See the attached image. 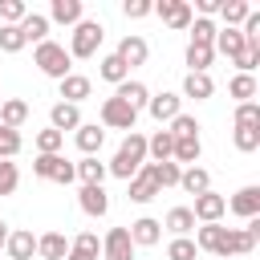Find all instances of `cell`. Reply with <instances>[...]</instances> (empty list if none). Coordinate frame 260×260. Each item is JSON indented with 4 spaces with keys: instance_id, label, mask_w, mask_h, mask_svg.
Returning <instances> with one entry per match:
<instances>
[{
    "instance_id": "cell-37",
    "label": "cell",
    "mask_w": 260,
    "mask_h": 260,
    "mask_svg": "<svg viewBox=\"0 0 260 260\" xmlns=\"http://www.w3.org/2000/svg\"><path fill=\"white\" fill-rule=\"evenodd\" d=\"M211 61H215V49H211V45H187V65H191V73H207Z\"/></svg>"
},
{
    "instance_id": "cell-8",
    "label": "cell",
    "mask_w": 260,
    "mask_h": 260,
    "mask_svg": "<svg viewBox=\"0 0 260 260\" xmlns=\"http://www.w3.org/2000/svg\"><path fill=\"white\" fill-rule=\"evenodd\" d=\"M146 110H150V118L162 126V122H171V118H179V114H183V98H179V93H171V89H162V93H150Z\"/></svg>"
},
{
    "instance_id": "cell-18",
    "label": "cell",
    "mask_w": 260,
    "mask_h": 260,
    "mask_svg": "<svg viewBox=\"0 0 260 260\" xmlns=\"http://www.w3.org/2000/svg\"><path fill=\"white\" fill-rule=\"evenodd\" d=\"M244 45H248V41H244V32H240V28H219V32H215V41H211V49H215V53H223L228 61H236V57L244 53Z\"/></svg>"
},
{
    "instance_id": "cell-36",
    "label": "cell",
    "mask_w": 260,
    "mask_h": 260,
    "mask_svg": "<svg viewBox=\"0 0 260 260\" xmlns=\"http://www.w3.org/2000/svg\"><path fill=\"white\" fill-rule=\"evenodd\" d=\"M232 142H236L240 154L260 150V126H236V130H232Z\"/></svg>"
},
{
    "instance_id": "cell-35",
    "label": "cell",
    "mask_w": 260,
    "mask_h": 260,
    "mask_svg": "<svg viewBox=\"0 0 260 260\" xmlns=\"http://www.w3.org/2000/svg\"><path fill=\"white\" fill-rule=\"evenodd\" d=\"M228 93L236 98V106H240V102H252V98H256V77H252V73H236V77L228 81Z\"/></svg>"
},
{
    "instance_id": "cell-48",
    "label": "cell",
    "mask_w": 260,
    "mask_h": 260,
    "mask_svg": "<svg viewBox=\"0 0 260 260\" xmlns=\"http://www.w3.org/2000/svg\"><path fill=\"white\" fill-rule=\"evenodd\" d=\"M236 65H240V73H252L260 65V45H244V53L236 57Z\"/></svg>"
},
{
    "instance_id": "cell-41",
    "label": "cell",
    "mask_w": 260,
    "mask_h": 260,
    "mask_svg": "<svg viewBox=\"0 0 260 260\" xmlns=\"http://www.w3.org/2000/svg\"><path fill=\"white\" fill-rule=\"evenodd\" d=\"M61 146H65V134H61V130H53V126H49V130H41V134H37V154H57Z\"/></svg>"
},
{
    "instance_id": "cell-42",
    "label": "cell",
    "mask_w": 260,
    "mask_h": 260,
    "mask_svg": "<svg viewBox=\"0 0 260 260\" xmlns=\"http://www.w3.org/2000/svg\"><path fill=\"white\" fill-rule=\"evenodd\" d=\"M24 16H28L24 0H0V24H20Z\"/></svg>"
},
{
    "instance_id": "cell-32",
    "label": "cell",
    "mask_w": 260,
    "mask_h": 260,
    "mask_svg": "<svg viewBox=\"0 0 260 260\" xmlns=\"http://www.w3.org/2000/svg\"><path fill=\"white\" fill-rule=\"evenodd\" d=\"M171 150H175V138H171V130H154V134L146 138V154H150L154 162H167V158H171Z\"/></svg>"
},
{
    "instance_id": "cell-11",
    "label": "cell",
    "mask_w": 260,
    "mask_h": 260,
    "mask_svg": "<svg viewBox=\"0 0 260 260\" xmlns=\"http://www.w3.org/2000/svg\"><path fill=\"white\" fill-rule=\"evenodd\" d=\"M126 232H130V244H134V248H154V244L162 240V223H158V219H150V215L134 219Z\"/></svg>"
},
{
    "instance_id": "cell-43",
    "label": "cell",
    "mask_w": 260,
    "mask_h": 260,
    "mask_svg": "<svg viewBox=\"0 0 260 260\" xmlns=\"http://www.w3.org/2000/svg\"><path fill=\"white\" fill-rule=\"evenodd\" d=\"M0 49H4V53H20V49H24L20 24H0Z\"/></svg>"
},
{
    "instance_id": "cell-39",
    "label": "cell",
    "mask_w": 260,
    "mask_h": 260,
    "mask_svg": "<svg viewBox=\"0 0 260 260\" xmlns=\"http://www.w3.org/2000/svg\"><path fill=\"white\" fill-rule=\"evenodd\" d=\"M215 20H207V16H195L191 20V45H211L215 41Z\"/></svg>"
},
{
    "instance_id": "cell-44",
    "label": "cell",
    "mask_w": 260,
    "mask_h": 260,
    "mask_svg": "<svg viewBox=\"0 0 260 260\" xmlns=\"http://www.w3.org/2000/svg\"><path fill=\"white\" fill-rule=\"evenodd\" d=\"M16 154H20V130L0 126V162H8V158H16Z\"/></svg>"
},
{
    "instance_id": "cell-50",
    "label": "cell",
    "mask_w": 260,
    "mask_h": 260,
    "mask_svg": "<svg viewBox=\"0 0 260 260\" xmlns=\"http://www.w3.org/2000/svg\"><path fill=\"white\" fill-rule=\"evenodd\" d=\"M8 232H12V228H8L4 219H0V248H4V240H8Z\"/></svg>"
},
{
    "instance_id": "cell-38",
    "label": "cell",
    "mask_w": 260,
    "mask_h": 260,
    "mask_svg": "<svg viewBox=\"0 0 260 260\" xmlns=\"http://www.w3.org/2000/svg\"><path fill=\"white\" fill-rule=\"evenodd\" d=\"M195 256H199V248H195L191 236H175L167 244V260H195Z\"/></svg>"
},
{
    "instance_id": "cell-34",
    "label": "cell",
    "mask_w": 260,
    "mask_h": 260,
    "mask_svg": "<svg viewBox=\"0 0 260 260\" xmlns=\"http://www.w3.org/2000/svg\"><path fill=\"white\" fill-rule=\"evenodd\" d=\"M248 12H252V4H248V0H223V4H219V16H223V24H228V28H240Z\"/></svg>"
},
{
    "instance_id": "cell-47",
    "label": "cell",
    "mask_w": 260,
    "mask_h": 260,
    "mask_svg": "<svg viewBox=\"0 0 260 260\" xmlns=\"http://www.w3.org/2000/svg\"><path fill=\"white\" fill-rule=\"evenodd\" d=\"M122 12H126V20H142V16H150V12H154V4H150V0H126V4H122Z\"/></svg>"
},
{
    "instance_id": "cell-27",
    "label": "cell",
    "mask_w": 260,
    "mask_h": 260,
    "mask_svg": "<svg viewBox=\"0 0 260 260\" xmlns=\"http://www.w3.org/2000/svg\"><path fill=\"white\" fill-rule=\"evenodd\" d=\"M199 154H203V142H199V134H195V138H175L171 162H179V167H195V162H199Z\"/></svg>"
},
{
    "instance_id": "cell-46",
    "label": "cell",
    "mask_w": 260,
    "mask_h": 260,
    "mask_svg": "<svg viewBox=\"0 0 260 260\" xmlns=\"http://www.w3.org/2000/svg\"><path fill=\"white\" fill-rule=\"evenodd\" d=\"M236 126H260V106L256 102H240L236 106Z\"/></svg>"
},
{
    "instance_id": "cell-25",
    "label": "cell",
    "mask_w": 260,
    "mask_h": 260,
    "mask_svg": "<svg viewBox=\"0 0 260 260\" xmlns=\"http://www.w3.org/2000/svg\"><path fill=\"white\" fill-rule=\"evenodd\" d=\"M114 98H118V102H126L130 110H142V106L150 102V89H146L142 81H130V77H126V81L114 89Z\"/></svg>"
},
{
    "instance_id": "cell-9",
    "label": "cell",
    "mask_w": 260,
    "mask_h": 260,
    "mask_svg": "<svg viewBox=\"0 0 260 260\" xmlns=\"http://www.w3.org/2000/svg\"><path fill=\"white\" fill-rule=\"evenodd\" d=\"M118 57H122V65L126 69H134V65H146V57H150V45L138 37V32H126L122 41H118V49H114Z\"/></svg>"
},
{
    "instance_id": "cell-6",
    "label": "cell",
    "mask_w": 260,
    "mask_h": 260,
    "mask_svg": "<svg viewBox=\"0 0 260 260\" xmlns=\"http://www.w3.org/2000/svg\"><path fill=\"white\" fill-rule=\"evenodd\" d=\"M134 122H138V110H130L126 102H118V98H106L102 102V126H110V130H134Z\"/></svg>"
},
{
    "instance_id": "cell-15",
    "label": "cell",
    "mask_w": 260,
    "mask_h": 260,
    "mask_svg": "<svg viewBox=\"0 0 260 260\" xmlns=\"http://www.w3.org/2000/svg\"><path fill=\"white\" fill-rule=\"evenodd\" d=\"M73 142H77V150H81V154H98V150H102V142H106V130H102L98 122H81V126L73 130Z\"/></svg>"
},
{
    "instance_id": "cell-28",
    "label": "cell",
    "mask_w": 260,
    "mask_h": 260,
    "mask_svg": "<svg viewBox=\"0 0 260 260\" xmlns=\"http://www.w3.org/2000/svg\"><path fill=\"white\" fill-rule=\"evenodd\" d=\"M20 32H24V45H28V41H32V45L49 41V16H41V12L28 8V16L20 20Z\"/></svg>"
},
{
    "instance_id": "cell-22",
    "label": "cell",
    "mask_w": 260,
    "mask_h": 260,
    "mask_svg": "<svg viewBox=\"0 0 260 260\" xmlns=\"http://www.w3.org/2000/svg\"><path fill=\"white\" fill-rule=\"evenodd\" d=\"M154 195H158V187H154V179H150V167L142 162L138 175L130 179V203H150Z\"/></svg>"
},
{
    "instance_id": "cell-40",
    "label": "cell",
    "mask_w": 260,
    "mask_h": 260,
    "mask_svg": "<svg viewBox=\"0 0 260 260\" xmlns=\"http://www.w3.org/2000/svg\"><path fill=\"white\" fill-rule=\"evenodd\" d=\"M167 130H171V138H195V134H199V122H195L191 114H179V118L167 122Z\"/></svg>"
},
{
    "instance_id": "cell-23",
    "label": "cell",
    "mask_w": 260,
    "mask_h": 260,
    "mask_svg": "<svg viewBox=\"0 0 260 260\" xmlns=\"http://www.w3.org/2000/svg\"><path fill=\"white\" fill-rule=\"evenodd\" d=\"M65 252H69V240H65L61 232L37 236V256H41V260H65Z\"/></svg>"
},
{
    "instance_id": "cell-17",
    "label": "cell",
    "mask_w": 260,
    "mask_h": 260,
    "mask_svg": "<svg viewBox=\"0 0 260 260\" xmlns=\"http://www.w3.org/2000/svg\"><path fill=\"white\" fill-rule=\"evenodd\" d=\"M98 256H102V240H98V232H81L77 240H69L65 260H98Z\"/></svg>"
},
{
    "instance_id": "cell-5",
    "label": "cell",
    "mask_w": 260,
    "mask_h": 260,
    "mask_svg": "<svg viewBox=\"0 0 260 260\" xmlns=\"http://www.w3.org/2000/svg\"><path fill=\"white\" fill-rule=\"evenodd\" d=\"M154 16L167 24V28H191V20H195V12H191V4L187 0H158L154 4Z\"/></svg>"
},
{
    "instance_id": "cell-1",
    "label": "cell",
    "mask_w": 260,
    "mask_h": 260,
    "mask_svg": "<svg viewBox=\"0 0 260 260\" xmlns=\"http://www.w3.org/2000/svg\"><path fill=\"white\" fill-rule=\"evenodd\" d=\"M142 162H146V138H142L138 130H130V134L122 138L118 154L106 162V171H110L114 179H126V183H130V179L138 175V167H142Z\"/></svg>"
},
{
    "instance_id": "cell-2",
    "label": "cell",
    "mask_w": 260,
    "mask_h": 260,
    "mask_svg": "<svg viewBox=\"0 0 260 260\" xmlns=\"http://www.w3.org/2000/svg\"><path fill=\"white\" fill-rule=\"evenodd\" d=\"M73 57L65 53V45H57V41H41L37 49H32V65L45 73V77H53V81H61V77H69L73 73V65H69Z\"/></svg>"
},
{
    "instance_id": "cell-49",
    "label": "cell",
    "mask_w": 260,
    "mask_h": 260,
    "mask_svg": "<svg viewBox=\"0 0 260 260\" xmlns=\"http://www.w3.org/2000/svg\"><path fill=\"white\" fill-rule=\"evenodd\" d=\"M219 4H223V0H195L199 16H207V20H211V12H219ZM195 8H191V12H195Z\"/></svg>"
},
{
    "instance_id": "cell-7",
    "label": "cell",
    "mask_w": 260,
    "mask_h": 260,
    "mask_svg": "<svg viewBox=\"0 0 260 260\" xmlns=\"http://www.w3.org/2000/svg\"><path fill=\"white\" fill-rule=\"evenodd\" d=\"M223 211H228V199H223V195H215V191L195 195V207H191L195 223H219V219H223Z\"/></svg>"
},
{
    "instance_id": "cell-26",
    "label": "cell",
    "mask_w": 260,
    "mask_h": 260,
    "mask_svg": "<svg viewBox=\"0 0 260 260\" xmlns=\"http://www.w3.org/2000/svg\"><path fill=\"white\" fill-rule=\"evenodd\" d=\"M28 122V102H20V98H8V102H0V126H8V130H20Z\"/></svg>"
},
{
    "instance_id": "cell-16",
    "label": "cell",
    "mask_w": 260,
    "mask_h": 260,
    "mask_svg": "<svg viewBox=\"0 0 260 260\" xmlns=\"http://www.w3.org/2000/svg\"><path fill=\"white\" fill-rule=\"evenodd\" d=\"M73 171H77V179H81V187H102L106 183V162L98 158V154H85L81 162H73Z\"/></svg>"
},
{
    "instance_id": "cell-24",
    "label": "cell",
    "mask_w": 260,
    "mask_h": 260,
    "mask_svg": "<svg viewBox=\"0 0 260 260\" xmlns=\"http://www.w3.org/2000/svg\"><path fill=\"white\" fill-rule=\"evenodd\" d=\"M211 93H215V81H211V73H187V77H183V98L207 102Z\"/></svg>"
},
{
    "instance_id": "cell-19",
    "label": "cell",
    "mask_w": 260,
    "mask_h": 260,
    "mask_svg": "<svg viewBox=\"0 0 260 260\" xmlns=\"http://www.w3.org/2000/svg\"><path fill=\"white\" fill-rule=\"evenodd\" d=\"M49 126L53 130H77L81 126V110L77 106H69V102H53V110H49Z\"/></svg>"
},
{
    "instance_id": "cell-3",
    "label": "cell",
    "mask_w": 260,
    "mask_h": 260,
    "mask_svg": "<svg viewBox=\"0 0 260 260\" xmlns=\"http://www.w3.org/2000/svg\"><path fill=\"white\" fill-rule=\"evenodd\" d=\"M102 37H106V28H102V20H77L73 24V37H69V57H77V61H85V57H93L98 49H102Z\"/></svg>"
},
{
    "instance_id": "cell-14",
    "label": "cell",
    "mask_w": 260,
    "mask_h": 260,
    "mask_svg": "<svg viewBox=\"0 0 260 260\" xmlns=\"http://www.w3.org/2000/svg\"><path fill=\"white\" fill-rule=\"evenodd\" d=\"M4 248H8V260H32V256H37V236H32L28 228H20V232H8Z\"/></svg>"
},
{
    "instance_id": "cell-31",
    "label": "cell",
    "mask_w": 260,
    "mask_h": 260,
    "mask_svg": "<svg viewBox=\"0 0 260 260\" xmlns=\"http://www.w3.org/2000/svg\"><path fill=\"white\" fill-rule=\"evenodd\" d=\"M98 73H102V81H110V85H122V81L130 77V69L122 65V57H118V53H106V57H102V65H98Z\"/></svg>"
},
{
    "instance_id": "cell-10",
    "label": "cell",
    "mask_w": 260,
    "mask_h": 260,
    "mask_svg": "<svg viewBox=\"0 0 260 260\" xmlns=\"http://www.w3.org/2000/svg\"><path fill=\"white\" fill-rule=\"evenodd\" d=\"M102 256H106V260H134L130 232H126V228H110L106 240H102Z\"/></svg>"
},
{
    "instance_id": "cell-20",
    "label": "cell",
    "mask_w": 260,
    "mask_h": 260,
    "mask_svg": "<svg viewBox=\"0 0 260 260\" xmlns=\"http://www.w3.org/2000/svg\"><path fill=\"white\" fill-rule=\"evenodd\" d=\"M77 203H81V211L93 215V219H102V215L110 211V195H106V187H81Z\"/></svg>"
},
{
    "instance_id": "cell-33",
    "label": "cell",
    "mask_w": 260,
    "mask_h": 260,
    "mask_svg": "<svg viewBox=\"0 0 260 260\" xmlns=\"http://www.w3.org/2000/svg\"><path fill=\"white\" fill-rule=\"evenodd\" d=\"M162 228H171L175 236H191V232H195V215H191V207H171L167 219H162Z\"/></svg>"
},
{
    "instance_id": "cell-13",
    "label": "cell",
    "mask_w": 260,
    "mask_h": 260,
    "mask_svg": "<svg viewBox=\"0 0 260 260\" xmlns=\"http://www.w3.org/2000/svg\"><path fill=\"white\" fill-rule=\"evenodd\" d=\"M57 89H61V102H69V106H81V102L89 98L93 81H89V77H81V73H69V77H61V81H57Z\"/></svg>"
},
{
    "instance_id": "cell-12",
    "label": "cell",
    "mask_w": 260,
    "mask_h": 260,
    "mask_svg": "<svg viewBox=\"0 0 260 260\" xmlns=\"http://www.w3.org/2000/svg\"><path fill=\"white\" fill-rule=\"evenodd\" d=\"M228 207H232L240 219H252V215H260V187H256V183L240 187V191L228 199Z\"/></svg>"
},
{
    "instance_id": "cell-45",
    "label": "cell",
    "mask_w": 260,
    "mask_h": 260,
    "mask_svg": "<svg viewBox=\"0 0 260 260\" xmlns=\"http://www.w3.org/2000/svg\"><path fill=\"white\" fill-rule=\"evenodd\" d=\"M16 183H20L16 162H12V158H8V162H0V195H12V191H16Z\"/></svg>"
},
{
    "instance_id": "cell-30",
    "label": "cell",
    "mask_w": 260,
    "mask_h": 260,
    "mask_svg": "<svg viewBox=\"0 0 260 260\" xmlns=\"http://www.w3.org/2000/svg\"><path fill=\"white\" fill-rule=\"evenodd\" d=\"M146 167H150V179H154V187H158V191H162V187H179V175H183V167H179V162H171V158H167V162H146Z\"/></svg>"
},
{
    "instance_id": "cell-29",
    "label": "cell",
    "mask_w": 260,
    "mask_h": 260,
    "mask_svg": "<svg viewBox=\"0 0 260 260\" xmlns=\"http://www.w3.org/2000/svg\"><path fill=\"white\" fill-rule=\"evenodd\" d=\"M179 187H183L187 195H203V191H211V175H207L203 167H183Z\"/></svg>"
},
{
    "instance_id": "cell-4",
    "label": "cell",
    "mask_w": 260,
    "mask_h": 260,
    "mask_svg": "<svg viewBox=\"0 0 260 260\" xmlns=\"http://www.w3.org/2000/svg\"><path fill=\"white\" fill-rule=\"evenodd\" d=\"M32 175H41V179H53V183H73V179H77L73 162H69V158H61V154H37V162H32Z\"/></svg>"
},
{
    "instance_id": "cell-21",
    "label": "cell",
    "mask_w": 260,
    "mask_h": 260,
    "mask_svg": "<svg viewBox=\"0 0 260 260\" xmlns=\"http://www.w3.org/2000/svg\"><path fill=\"white\" fill-rule=\"evenodd\" d=\"M49 20H57V24H77V20H85V4H81V0H53V4H49Z\"/></svg>"
}]
</instances>
